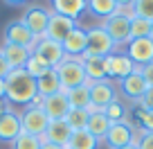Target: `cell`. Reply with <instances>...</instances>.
I'll use <instances>...</instances> for the list:
<instances>
[{
    "mask_svg": "<svg viewBox=\"0 0 153 149\" xmlns=\"http://www.w3.org/2000/svg\"><path fill=\"white\" fill-rule=\"evenodd\" d=\"M5 82H7V102H9V104L29 106L32 100L38 95L36 79L29 77L23 68H20V70H11L9 75H7Z\"/></svg>",
    "mask_w": 153,
    "mask_h": 149,
    "instance_id": "1",
    "label": "cell"
},
{
    "mask_svg": "<svg viewBox=\"0 0 153 149\" xmlns=\"http://www.w3.org/2000/svg\"><path fill=\"white\" fill-rule=\"evenodd\" d=\"M54 70H56V75H59V82H61L63 91H70V88L88 84V77H86V70H83V61L81 59L65 57Z\"/></svg>",
    "mask_w": 153,
    "mask_h": 149,
    "instance_id": "2",
    "label": "cell"
},
{
    "mask_svg": "<svg viewBox=\"0 0 153 149\" xmlns=\"http://www.w3.org/2000/svg\"><path fill=\"white\" fill-rule=\"evenodd\" d=\"M86 32H88V50L83 57H101L104 59L108 54H113L115 41L106 34V29L101 25H95V27L86 29Z\"/></svg>",
    "mask_w": 153,
    "mask_h": 149,
    "instance_id": "3",
    "label": "cell"
},
{
    "mask_svg": "<svg viewBox=\"0 0 153 149\" xmlns=\"http://www.w3.org/2000/svg\"><path fill=\"white\" fill-rule=\"evenodd\" d=\"M101 27L106 29L110 39L115 41V45H128L131 43V18L124 14H113L110 18L101 20Z\"/></svg>",
    "mask_w": 153,
    "mask_h": 149,
    "instance_id": "4",
    "label": "cell"
},
{
    "mask_svg": "<svg viewBox=\"0 0 153 149\" xmlns=\"http://www.w3.org/2000/svg\"><path fill=\"white\" fill-rule=\"evenodd\" d=\"M50 16H52V9H48V7H43V5H32V7L25 9V14H23L20 20L27 25V29L36 39H43L45 32H48Z\"/></svg>",
    "mask_w": 153,
    "mask_h": 149,
    "instance_id": "5",
    "label": "cell"
},
{
    "mask_svg": "<svg viewBox=\"0 0 153 149\" xmlns=\"http://www.w3.org/2000/svg\"><path fill=\"white\" fill-rule=\"evenodd\" d=\"M32 54H34V57H38L45 66H50V68H56L59 63L65 59L63 45L56 43V41H52V39H48V36H43V39H38L36 43H34Z\"/></svg>",
    "mask_w": 153,
    "mask_h": 149,
    "instance_id": "6",
    "label": "cell"
},
{
    "mask_svg": "<svg viewBox=\"0 0 153 149\" xmlns=\"http://www.w3.org/2000/svg\"><path fill=\"white\" fill-rule=\"evenodd\" d=\"M48 124H50V118L45 115L43 109H32V106H25L23 115H20V127H23L25 133L36 136V138L43 140L45 131H48Z\"/></svg>",
    "mask_w": 153,
    "mask_h": 149,
    "instance_id": "7",
    "label": "cell"
},
{
    "mask_svg": "<svg viewBox=\"0 0 153 149\" xmlns=\"http://www.w3.org/2000/svg\"><path fill=\"white\" fill-rule=\"evenodd\" d=\"M104 68H106V77L117 79V82L128 77L131 72L135 70L133 61L126 57V52H120V54L113 52V54H108V57H104Z\"/></svg>",
    "mask_w": 153,
    "mask_h": 149,
    "instance_id": "8",
    "label": "cell"
},
{
    "mask_svg": "<svg viewBox=\"0 0 153 149\" xmlns=\"http://www.w3.org/2000/svg\"><path fill=\"white\" fill-rule=\"evenodd\" d=\"M104 140L108 142L110 149H122V147H126V145H135V131H133V127L128 124V120L113 122Z\"/></svg>",
    "mask_w": 153,
    "mask_h": 149,
    "instance_id": "9",
    "label": "cell"
},
{
    "mask_svg": "<svg viewBox=\"0 0 153 149\" xmlns=\"http://www.w3.org/2000/svg\"><path fill=\"white\" fill-rule=\"evenodd\" d=\"M36 41H38V39L27 29V25H25L23 20H11V23L5 27V43L20 45V48L32 50Z\"/></svg>",
    "mask_w": 153,
    "mask_h": 149,
    "instance_id": "10",
    "label": "cell"
},
{
    "mask_svg": "<svg viewBox=\"0 0 153 149\" xmlns=\"http://www.w3.org/2000/svg\"><path fill=\"white\" fill-rule=\"evenodd\" d=\"M90 86V104H95L97 109L104 111L108 104L117 102V91H115V84L110 79H104V82H88Z\"/></svg>",
    "mask_w": 153,
    "mask_h": 149,
    "instance_id": "11",
    "label": "cell"
},
{
    "mask_svg": "<svg viewBox=\"0 0 153 149\" xmlns=\"http://www.w3.org/2000/svg\"><path fill=\"white\" fill-rule=\"evenodd\" d=\"M126 57L133 61L135 68H142L153 61V39H133L126 45Z\"/></svg>",
    "mask_w": 153,
    "mask_h": 149,
    "instance_id": "12",
    "label": "cell"
},
{
    "mask_svg": "<svg viewBox=\"0 0 153 149\" xmlns=\"http://www.w3.org/2000/svg\"><path fill=\"white\" fill-rule=\"evenodd\" d=\"M61 45H63L65 57L81 59L83 54H86V50H88V32H86L83 27H79V25H76V27L65 36V41H63Z\"/></svg>",
    "mask_w": 153,
    "mask_h": 149,
    "instance_id": "13",
    "label": "cell"
},
{
    "mask_svg": "<svg viewBox=\"0 0 153 149\" xmlns=\"http://www.w3.org/2000/svg\"><path fill=\"white\" fill-rule=\"evenodd\" d=\"M117 88L122 91V95L126 97V100H131V102H137L140 97L146 93V82H144V77L140 75V70L135 68L133 72H131L128 77H124V79H120L117 82Z\"/></svg>",
    "mask_w": 153,
    "mask_h": 149,
    "instance_id": "14",
    "label": "cell"
},
{
    "mask_svg": "<svg viewBox=\"0 0 153 149\" xmlns=\"http://www.w3.org/2000/svg\"><path fill=\"white\" fill-rule=\"evenodd\" d=\"M74 27H76V20H72V18H68V16H61V14H54V11H52L45 36H48V39H52V41H56V43H63V41H65V36H68Z\"/></svg>",
    "mask_w": 153,
    "mask_h": 149,
    "instance_id": "15",
    "label": "cell"
},
{
    "mask_svg": "<svg viewBox=\"0 0 153 149\" xmlns=\"http://www.w3.org/2000/svg\"><path fill=\"white\" fill-rule=\"evenodd\" d=\"M43 111L50 120H65L68 111H70V104H68L65 91L56 93V95H50L43 100Z\"/></svg>",
    "mask_w": 153,
    "mask_h": 149,
    "instance_id": "16",
    "label": "cell"
},
{
    "mask_svg": "<svg viewBox=\"0 0 153 149\" xmlns=\"http://www.w3.org/2000/svg\"><path fill=\"white\" fill-rule=\"evenodd\" d=\"M70 136H72V129L68 127L65 120H50L48 131H45V136H43V142H52V145H59V147H68Z\"/></svg>",
    "mask_w": 153,
    "mask_h": 149,
    "instance_id": "17",
    "label": "cell"
},
{
    "mask_svg": "<svg viewBox=\"0 0 153 149\" xmlns=\"http://www.w3.org/2000/svg\"><path fill=\"white\" fill-rule=\"evenodd\" d=\"M23 127H20V115L14 111H7L5 115L0 118V142H14L20 136Z\"/></svg>",
    "mask_w": 153,
    "mask_h": 149,
    "instance_id": "18",
    "label": "cell"
},
{
    "mask_svg": "<svg viewBox=\"0 0 153 149\" xmlns=\"http://www.w3.org/2000/svg\"><path fill=\"white\" fill-rule=\"evenodd\" d=\"M0 52H2V57H5V61L9 63L11 70H20V68H25L27 59L32 57V50L20 48V45H11V43H2Z\"/></svg>",
    "mask_w": 153,
    "mask_h": 149,
    "instance_id": "19",
    "label": "cell"
},
{
    "mask_svg": "<svg viewBox=\"0 0 153 149\" xmlns=\"http://www.w3.org/2000/svg\"><path fill=\"white\" fill-rule=\"evenodd\" d=\"M88 0H52V11L54 14L68 16V18L76 20L79 16L86 11Z\"/></svg>",
    "mask_w": 153,
    "mask_h": 149,
    "instance_id": "20",
    "label": "cell"
},
{
    "mask_svg": "<svg viewBox=\"0 0 153 149\" xmlns=\"http://www.w3.org/2000/svg\"><path fill=\"white\" fill-rule=\"evenodd\" d=\"M36 91H38V95L43 97V100L63 91V86H61V82H59V75H56L54 68H52V70H48L41 79H36Z\"/></svg>",
    "mask_w": 153,
    "mask_h": 149,
    "instance_id": "21",
    "label": "cell"
},
{
    "mask_svg": "<svg viewBox=\"0 0 153 149\" xmlns=\"http://www.w3.org/2000/svg\"><path fill=\"white\" fill-rule=\"evenodd\" d=\"M88 115H90V118H88V127H86V131H88V133H92L97 140H104L113 122L106 118L104 111H95V113H88Z\"/></svg>",
    "mask_w": 153,
    "mask_h": 149,
    "instance_id": "22",
    "label": "cell"
},
{
    "mask_svg": "<svg viewBox=\"0 0 153 149\" xmlns=\"http://www.w3.org/2000/svg\"><path fill=\"white\" fill-rule=\"evenodd\" d=\"M81 61H83V70H86L88 82H104V79H108L101 57H81Z\"/></svg>",
    "mask_w": 153,
    "mask_h": 149,
    "instance_id": "23",
    "label": "cell"
},
{
    "mask_svg": "<svg viewBox=\"0 0 153 149\" xmlns=\"http://www.w3.org/2000/svg\"><path fill=\"white\" fill-rule=\"evenodd\" d=\"M99 142L101 140H97L92 133H88L86 129H81V131H72L70 142H68L65 149H97Z\"/></svg>",
    "mask_w": 153,
    "mask_h": 149,
    "instance_id": "24",
    "label": "cell"
},
{
    "mask_svg": "<svg viewBox=\"0 0 153 149\" xmlns=\"http://www.w3.org/2000/svg\"><path fill=\"white\" fill-rule=\"evenodd\" d=\"M65 97H68L70 109H88V104H90V86L83 84V86L70 88V91H65Z\"/></svg>",
    "mask_w": 153,
    "mask_h": 149,
    "instance_id": "25",
    "label": "cell"
},
{
    "mask_svg": "<svg viewBox=\"0 0 153 149\" xmlns=\"http://www.w3.org/2000/svg\"><path fill=\"white\" fill-rule=\"evenodd\" d=\"M88 11H90L92 16H99V18H110L113 14H117L120 11V7H117V2L115 0H88Z\"/></svg>",
    "mask_w": 153,
    "mask_h": 149,
    "instance_id": "26",
    "label": "cell"
},
{
    "mask_svg": "<svg viewBox=\"0 0 153 149\" xmlns=\"http://www.w3.org/2000/svg\"><path fill=\"white\" fill-rule=\"evenodd\" d=\"M88 111L86 109H70L68 111V115H65V122L68 127H70L72 131H81L88 127Z\"/></svg>",
    "mask_w": 153,
    "mask_h": 149,
    "instance_id": "27",
    "label": "cell"
},
{
    "mask_svg": "<svg viewBox=\"0 0 153 149\" xmlns=\"http://www.w3.org/2000/svg\"><path fill=\"white\" fill-rule=\"evenodd\" d=\"M151 34V20L142 18V16H133L131 18V41L133 39H146Z\"/></svg>",
    "mask_w": 153,
    "mask_h": 149,
    "instance_id": "28",
    "label": "cell"
},
{
    "mask_svg": "<svg viewBox=\"0 0 153 149\" xmlns=\"http://www.w3.org/2000/svg\"><path fill=\"white\" fill-rule=\"evenodd\" d=\"M23 70L27 72L29 77H34V79H41V77L45 75V72H48V70H52V68H50V66H45V63L41 61L38 57H34V54H32V57L27 59V63H25V68H23Z\"/></svg>",
    "mask_w": 153,
    "mask_h": 149,
    "instance_id": "29",
    "label": "cell"
},
{
    "mask_svg": "<svg viewBox=\"0 0 153 149\" xmlns=\"http://www.w3.org/2000/svg\"><path fill=\"white\" fill-rule=\"evenodd\" d=\"M41 142L43 140L36 138V136H29L25 131H20V136L11 142V149H41Z\"/></svg>",
    "mask_w": 153,
    "mask_h": 149,
    "instance_id": "30",
    "label": "cell"
},
{
    "mask_svg": "<svg viewBox=\"0 0 153 149\" xmlns=\"http://www.w3.org/2000/svg\"><path fill=\"white\" fill-rule=\"evenodd\" d=\"M106 118H108L110 122H124L126 115H128V111H126V106L122 104V102H113V104H108L104 109Z\"/></svg>",
    "mask_w": 153,
    "mask_h": 149,
    "instance_id": "31",
    "label": "cell"
},
{
    "mask_svg": "<svg viewBox=\"0 0 153 149\" xmlns=\"http://www.w3.org/2000/svg\"><path fill=\"white\" fill-rule=\"evenodd\" d=\"M133 11H135V16H142V18L153 23V0H135Z\"/></svg>",
    "mask_w": 153,
    "mask_h": 149,
    "instance_id": "32",
    "label": "cell"
},
{
    "mask_svg": "<svg viewBox=\"0 0 153 149\" xmlns=\"http://www.w3.org/2000/svg\"><path fill=\"white\" fill-rule=\"evenodd\" d=\"M135 115H137V122H140V127H142V131H151V133H153V111L137 109V111H135Z\"/></svg>",
    "mask_w": 153,
    "mask_h": 149,
    "instance_id": "33",
    "label": "cell"
},
{
    "mask_svg": "<svg viewBox=\"0 0 153 149\" xmlns=\"http://www.w3.org/2000/svg\"><path fill=\"white\" fill-rule=\"evenodd\" d=\"M135 106H137V109H142V111H153V86L146 88V93H144V95L135 102Z\"/></svg>",
    "mask_w": 153,
    "mask_h": 149,
    "instance_id": "34",
    "label": "cell"
},
{
    "mask_svg": "<svg viewBox=\"0 0 153 149\" xmlns=\"http://www.w3.org/2000/svg\"><path fill=\"white\" fill-rule=\"evenodd\" d=\"M135 145H137V149H153V133L142 131L140 136H135Z\"/></svg>",
    "mask_w": 153,
    "mask_h": 149,
    "instance_id": "35",
    "label": "cell"
},
{
    "mask_svg": "<svg viewBox=\"0 0 153 149\" xmlns=\"http://www.w3.org/2000/svg\"><path fill=\"white\" fill-rule=\"evenodd\" d=\"M137 70H140V75L144 77L146 86H153V61L146 63V66H142V68H137Z\"/></svg>",
    "mask_w": 153,
    "mask_h": 149,
    "instance_id": "36",
    "label": "cell"
},
{
    "mask_svg": "<svg viewBox=\"0 0 153 149\" xmlns=\"http://www.w3.org/2000/svg\"><path fill=\"white\" fill-rule=\"evenodd\" d=\"M11 72L9 63L5 61V57H2V52H0V79H7V75Z\"/></svg>",
    "mask_w": 153,
    "mask_h": 149,
    "instance_id": "37",
    "label": "cell"
},
{
    "mask_svg": "<svg viewBox=\"0 0 153 149\" xmlns=\"http://www.w3.org/2000/svg\"><path fill=\"white\" fill-rule=\"evenodd\" d=\"M115 2H117V7H120V9H128V7H133L135 0H115Z\"/></svg>",
    "mask_w": 153,
    "mask_h": 149,
    "instance_id": "38",
    "label": "cell"
},
{
    "mask_svg": "<svg viewBox=\"0 0 153 149\" xmlns=\"http://www.w3.org/2000/svg\"><path fill=\"white\" fill-rule=\"evenodd\" d=\"M0 100H7V82L0 79Z\"/></svg>",
    "mask_w": 153,
    "mask_h": 149,
    "instance_id": "39",
    "label": "cell"
},
{
    "mask_svg": "<svg viewBox=\"0 0 153 149\" xmlns=\"http://www.w3.org/2000/svg\"><path fill=\"white\" fill-rule=\"evenodd\" d=\"M7 111H11V109H9V102H7V100H0V118L5 115Z\"/></svg>",
    "mask_w": 153,
    "mask_h": 149,
    "instance_id": "40",
    "label": "cell"
},
{
    "mask_svg": "<svg viewBox=\"0 0 153 149\" xmlns=\"http://www.w3.org/2000/svg\"><path fill=\"white\" fill-rule=\"evenodd\" d=\"M41 149H65V147H59V145H52V142H41Z\"/></svg>",
    "mask_w": 153,
    "mask_h": 149,
    "instance_id": "41",
    "label": "cell"
},
{
    "mask_svg": "<svg viewBox=\"0 0 153 149\" xmlns=\"http://www.w3.org/2000/svg\"><path fill=\"white\" fill-rule=\"evenodd\" d=\"M7 5H25V2H27V0H5Z\"/></svg>",
    "mask_w": 153,
    "mask_h": 149,
    "instance_id": "42",
    "label": "cell"
},
{
    "mask_svg": "<svg viewBox=\"0 0 153 149\" xmlns=\"http://www.w3.org/2000/svg\"><path fill=\"white\" fill-rule=\"evenodd\" d=\"M122 149H137V145H126V147H122Z\"/></svg>",
    "mask_w": 153,
    "mask_h": 149,
    "instance_id": "43",
    "label": "cell"
},
{
    "mask_svg": "<svg viewBox=\"0 0 153 149\" xmlns=\"http://www.w3.org/2000/svg\"><path fill=\"white\" fill-rule=\"evenodd\" d=\"M149 39H153V23H151V34H149Z\"/></svg>",
    "mask_w": 153,
    "mask_h": 149,
    "instance_id": "44",
    "label": "cell"
}]
</instances>
